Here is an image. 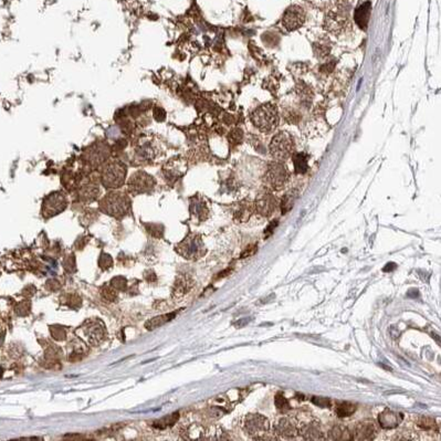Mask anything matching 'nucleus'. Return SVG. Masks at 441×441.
Here are the masks:
<instances>
[{
	"label": "nucleus",
	"instance_id": "obj_12",
	"mask_svg": "<svg viewBox=\"0 0 441 441\" xmlns=\"http://www.w3.org/2000/svg\"><path fill=\"white\" fill-rule=\"evenodd\" d=\"M347 14L348 12L341 7H337L335 11L330 12L329 16L327 17L328 28L335 34L341 31L347 22Z\"/></svg>",
	"mask_w": 441,
	"mask_h": 441
},
{
	"label": "nucleus",
	"instance_id": "obj_36",
	"mask_svg": "<svg viewBox=\"0 0 441 441\" xmlns=\"http://www.w3.org/2000/svg\"><path fill=\"white\" fill-rule=\"evenodd\" d=\"M2 375H3V369L0 368V377H2Z\"/></svg>",
	"mask_w": 441,
	"mask_h": 441
},
{
	"label": "nucleus",
	"instance_id": "obj_28",
	"mask_svg": "<svg viewBox=\"0 0 441 441\" xmlns=\"http://www.w3.org/2000/svg\"><path fill=\"white\" fill-rule=\"evenodd\" d=\"M242 137H244V133L240 129H234L231 133L229 134V142H231L232 144H239Z\"/></svg>",
	"mask_w": 441,
	"mask_h": 441
},
{
	"label": "nucleus",
	"instance_id": "obj_21",
	"mask_svg": "<svg viewBox=\"0 0 441 441\" xmlns=\"http://www.w3.org/2000/svg\"><path fill=\"white\" fill-rule=\"evenodd\" d=\"M175 315H176V313H169V314L159 315L157 317L152 318V319H150L149 322L146 323V329L154 330V329H157L159 327H162V325H164L165 323H167V322L170 321V319L174 318Z\"/></svg>",
	"mask_w": 441,
	"mask_h": 441
},
{
	"label": "nucleus",
	"instance_id": "obj_34",
	"mask_svg": "<svg viewBox=\"0 0 441 441\" xmlns=\"http://www.w3.org/2000/svg\"><path fill=\"white\" fill-rule=\"evenodd\" d=\"M396 268H397V264L394 263V262H389V263H387L384 267V269H383V271H384V272H392V271H394L396 269Z\"/></svg>",
	"mask_w": 441,
	"mask_h": 441
},
{
	"label": "nucleus",
	"instance_id": "obj_18",
	"mask_svg": "<svg viewBox=\"0 0 441 441\" xmlns=\"http://www.w3.org/2000/svg\"><path fill=\"white\" fill-rule=\"evenodd\" d=\"M309 156L304 154V153H300L293 156V164H294V170L297 174H305L309 170Z\"/></svg>",
	"mask_w": 441,
	"mask_h": 441
},
{
	"label": "nucleus",
	"instance_id": "obj_13",
	"mask_svg": "<svg viewBox=\"0 0 441 441\" xmlns=\"http://www.w3.org/2000/svg\"><path fill=\"white\" fill-rule=\"evenodd\" d=\"M377 427L373 421H363L355 428L353 439L355 440H373L377 436Z\"/></svg>",
	"mask_w": 441,
	"mask_h": 441
},
{
	"label": "nucleus",
	"instance_id": "obj_1",
	"mask_svg": "<svg viewBox=\"0 0 441 441\" xmlns=\"http://www.w3.org/2000/svg\"><path fill=\"white\" fill-rule=\"evenodd\" d=\"M251 121L253 125L261 132H272L279 124L277 107L271 103L260 105L251 113Z\"/></svg>",
	"mask_w": 441,
	"mask_h": 441
},
{
	"label": "nucleus",
	"instance_id": "obj_16",
	"mask_svg": "<svg viewBox=\"0 0 441 441\" xmlns=\"http://www.w3.org/2000/svg\"><path fill=\"white\" fill-rule=\"evenodd\" d=\"M369 16H370V3L367 2L365 4L361 5L360 7L356 9L354 19L356 23L359 24L362 29L366 30L369 21Z\"/></svg>",
	"mask_w": 441,
	"mask_h": 441
},
{
	"label": "nucleus",
	"instance_id": "obj_7",
	"mask_svg": "<svg viewBox=\"0 0 441 441\" xmlns=\"http://www.w3.org/2000/svg\"><path fill=\"white\" fill-rule=\"evenodd\" d=\"M125 167L123 164L110 163L102 170V184L107 188H117L122 186L125 180Z\"/></svg>",
	"mask_w": 441,
	"mask_h": 441
},
{
	"label": "nucleus",
	"instance_id": "obj_20",
	"mask_svg": "<svg viewBox=\"0 0 441 441\" xmlns=\"http://www.w3.org/2000/svg\"><path fill=\"white\" fill-rule=\"evenodd\" d=\"M85 335L87 341H90L92 344H98L103 340V329L97 325H91L85 329Z\"/></svg>",
	"mask_w": 441,
	"mask_h": 441
},
{
	"label": "nucleus",
	"instance_id": "obj_25",
	"mask_svg": "<svg viewBox=\"0 0 441 441\" xmlns=\"http://www.w3.org/2000/svg\"><path fill=\"white\" fill-rule=\"evenodd\" d=\"M356 410L355 405L350 404V402H341V404H338L336 407V414L338 417L344 418V417H349L353 415Z\"/></svg>",
	"mask_w": 441,
	"mask_h": 441
},
{
	"label": "nucleus",
	"instance_id": "obj_24",
	"mask_svg": "<svg viewBox=\"0 0 441 441\" xmlns=\"http://www.w3.org/2000/svg\"><path fill=\"white\" fill-rule=\"evenodd\" d=\"M252 212H253V206L251 203L247 202L245 204H242L240 209H238L237 213H236V219L240 222H246L251 217Z\"/></svg>",
	"mask_w": 441,
	"mask_h": 441
},
{
	"label": "nucleus",
	"instance_id": "obj_33",
	"mask_svg": "<svg viewBox=\"0 0 441 441\" xmlns=\"http://www.w3.org/2000/svg\"><path fill=\"white\" fill-rule=\"evenodd\" d=\"M251 319H252L251 317H245V318H241L240 321H238V322L236 323L234 325H236V327H237V328H242V327H245V325H247L249 322H250Z\"/></svg>",
	"mask_w": 441,
	"mask_h": 441
},
{
	"label": "nucleus",
	"instance_id": "obj_17",
	"mask_svg": "<svg viewBox=\"0 0 441 441\" xmlns=\"http://www.w3.org/2000/svg\"><path fill=\"white\" fill-rule=\"evenodd\" d=\"M299 432L306 440H324L325 439L322 431L319 430V428L314 424L304 425L303 427H301V429H299Z\"/></svg>",
	"mask_w": 441,
	"mask_h": 441
},
{
	"label": "nucleus",
	"instance_id": "obj_14",
	"mask_svg": "<svg viewBox=\"0 0 441 441\" xmlns=\"http://www.w3.org/2000/svg\"><path fill=\"white\" fill-rule=\"evenodd\" d=\"M276 430L280 436H283L285 438H294L299 433L297 420L292 417H284L278 423Z\"/></svg>",
	"mask_w": 441,
	"mask_h": 441
},
{
	"label": "nucleus",
	"instance_id": "obj_29",
	"mask_svg": "<svg viewBox=\"0 0 441 441\" xmlns=\"http://www.w3.org/2000/svg\"><path fill=\"white\" fill-rule=\"evenodd\" d=\"M188 434L190 436V439H203V430L201 427L194 426L193 428H190Z\"/></svg>",
	"mask_w": 441,
	"mask_h": 441
},
{
	"label": "nucleus",
	"instance_id": "obj_27",
	"mask_svg": "<svg viewBox=\"0 0 441 441\" xmlns=\"http://www.w3.org/2000/svg\"><path fill=\"white\" fill-rule=\"evenodd\" d=\"M177 419H178V414L176 413V414L169 415V416H167L166 418H163V419H161L159 421H157V423H155V426L158 427V428H165V427H167V426L174 425L176 423Z\"/></svg>",
	"mask_w": 441,
	"mask_h": 441
},
{
	"label": "nucleus",
	"instance_id": "obj_19",
	"mask_svg": "<svg viewBox=\"0 0 441 441\" xmlns=\"http://www.w3.org/2000/svg\"><path fill=\"white\" fill-rule=\"evenodd\" d=\"M331 439L333 440H341V441H345V440H351L353 439V436H351V432L349 431V429L347 427H345L344 425H338L335 426L333 429L331 430Z\"/></svg>",
	"mask_w": 441,
	"mask_h": 441
},
{
	"label": "nucleus",
	"instance_id": "obj_11",
	"mask_svg": "<svg viewBox=\"0 0 441 441\" xmlns=\"http://www.w3.org/2000/svg\"><path fill=\"white\" fill-rule=\"evenodd\" d=\"M154 180L149 175H146L145 172H136V175H134L131 178V182L129 183V188L131 191L136 194L146 193L147 190H150L154 186Z\"/></svg>",
	"mask_w": 441,
	"mask_h": 441
},
{
	"label": "nucleus",
	"instance_id": "obj_30",
	"mask_svg": "<svg viewBox=\"0 0 441 441\" xmlns=\"http://www.w3.org/2000/svg\"><path fill=\"white\" fill-rule=\"evenodd\" d=\"M312 402L314 405L322 408H328L331 406V400L325 397H312Z\"/></svg>",
	"mask_w": 441,
	"mask_h": 441
},
{
	"label": "nucleus",
	"instance_id": "obj_5",
	"mask_svg": "<svg viewBox=\"0 0 441 441\" xmlns=\"http://www.w3.org/2000/svg\"><path fill=\"white\" fill-rule=\"evenodd\" d=\"M264 181L271 189L279 190L283 188L287 181H289V171L281 162L272 163L268 167Z\"/></svg>",
	"mask_w": 441,
	"mask_h": 441
},
{
	"label": "nucleus",
	"instance_id": "obj_32",
	"mask_svg": "<svg viewBox=\"0 0 441 441\" xmlns=\"http://www.w3.org/2000/svg\"><path fill=\"white\" fill-rule=\"evenodd\" d=\"M278 226V221L276 220V221H272L269 226H268V228L266 229V231H264V237L266 238H268V237H270V236L273 233V230L276 229V227Z\"/></svg>",
	"mask_w": 441,
	"mask_h": 441
},
{
	"label": "nucleus",
	"instance_id": "obj_2",
	"mask_svg": "<svg viewBox=\"0 0 441 441\" xmlns=\"http://www.w3.org/2000/svg\"><path fill=\"white\" fill-rule=\"evenodd\" d=\"M294 150H296V144H294L293 137L286 132L278 133L273 136L270 143L271 155L278 162H284L290 158L293 155Z\"/></svg>",
	"mask_w": 441,
	"mask_h": 441
},
{
	"label": "nucleus",
	"instance_id": "obj_10",
	"mask_svg": "<svg viewBox=\"0 0 441 441\" xmlns=\"http://www.w3.org/2000/svg\"><path fill=\"white\" fill-rule=\"evenodd\" d=\"M277 207H278L277 198L270 193L261 194L254 203L255 210L263 217L271 216L274 212H276Z\"/></svg>",
	"mask_w": 441,
	"mask_h": 441
},
{
	"label": "nucleus",
	"instance_id": "obj_3",
	"mask_svg": "<svg viewBox=\"0 0 441 441\" xmlns=\"http://www.w3.org/2000/svg\"><path fill=\"white\" fill-rule=\"evenodd\" d=\"M101 208L106 214L122 218L130 210V199L124 194H108L101 202Z\"/></svg>",
	"mask_w": 441,
	"mask_h": 441
},
{
	"label": "nucleus",
	"instance_id": "obj_26",
	"mask_svg": "<svg viewBox=\"0 0 441 441\" xmlns=\"http://www.w3.org/2000/svg\"><path fill=\"white\" fill-rule=\"evenodd\" d=\"M274 402H276V406L279 409L280 411L285 413L287 410H290V402L287 400L283 395H277L276 399H274Z\"/></svg>",
	"mask_w": 441,
	"mask_h": 441
},
{
	"label": "nucleus",
	"instance_id": "obj_35",
	"mask_svg": "<svg viewBox=\"0 0 441 441\" xmlns=\"http://www.w3.org/2000/svg\"><path fill=\"white\" fill-rule=\"evenodd\" d=\"M418 290L417 289H411V290H409V292L407 293V297L408 298H413V299H416L417 297H418Z\"/></svg>",
	"mask_w": 441,
	"mask_h": 441
},
{
	"label": "nucleus",
	"instance_id": "obj_4",
	"mask_svg": "<svg viewBox=\"0 0 441 441\" xmlns=\"http://www.w3.org/2000/svg\"><path fill=\"white\" fill-rule=\"evenodd\" d=\"M246 431L257 440H267V434L270 430V423L261 415H248L245 418Z\"/></svg>",
	"mask_w": 441,
	"mask_h": 441
},
{
	"label": "nucleus",
	"instance_id": "obj_22",
	"mask_svg": "<svg viewBox=\"0 0 441 441\" xmlns=\"http://www.w3.org/2000/svg\"><path fill=\"white\" fill-rule=\"evenodd\" d=\"M297 197H298L297 191L291 190L282 198V200H281V212H282L283 215L287 214L292 209L294 202H296Z\"/></svg>",
	"mask_w": 441,
	"mask_h": 441
},
{
	"label": "nucleus",
	"instance_id": "obj_6",
	"mask_svg": "<svg viewBox=\"0 0 441 441\" xmlns=\"http://www.w3.org/2000/svg\"><path fill=\"white\" fill-rule=\"evenodd\" d=\"M177 251L184 258L195 260L203 255L206 252V249H204L203 242L199 236L190 234L177 246Z\"/></svg>",
	"mask_w": 441,
	"mask_h": 441
},
{
	"label": "nucleus",
	"instance_id": "obj_23",
	"mask_svg": "<svg viewBox=\"0 0 441 441\" xmlns=\"http://www.w3.org/2000/svg\"><path fill=\"white\" fill-rule=\"evenodd\" d=\"M417 425L420 429L426 431H434L439 429V425L436 423V420L427 416L419 417L417 420Z\"/></svg>",
	"mask_w": 441,
	"mask_h": 441
},
{
	"label": "nucleus",
	"instance_id": "obj_31",
	"mask_svg": "<svg viewBox=\"0 0 441 441\" xmlns=\"http://www.w3.org/2000/svg\"><path fill=\"white\" fill-rule=\"evenodd\" d=\"M255 252H257V246H255V245H250V246H248V247L245 249V251L241 253V259L252 257V255H253Z\"/></svg>",
	"mask_w": 441,
	"mask_h": 441
},
{
	"label": "nucleus",
	"instance_id": "obj_9",
	"mask_svg": "<svg viewBox=\"0 0 441 441\" xmlns=\"http://www.w3.org/2000/svg\"><path fill=\"white\" fill-rule=\"evenodd\" d=\"M305 21V12L299 6H291L284 12L282 24L287 31L299 29Z\"/></svg>",
	"mask_w": 441,
	"mask_h": 441
},
{
	"label": "nucleus",
	"instance_id": "obj_15",
	"mask_svg": "<svg viewBox=\"0 0 441 441\" xmlns=\"http://www.w3.org/2000/svg\"><path fill=\"white\" fill-rule=\"evenodd\" d=\"M402 418H404V416L401 414L386 409V410L379 414L378 423L384 429H394V428L398 427V425L402 421Z\"/></svg>",
	"mask_w": 441,
	"mask_h": 441
},
{
	"label": "nucleus",
	"instance_id": "obj_8",
	"mask_svg": "<svg viewBox=\"0 0 441 441\" xmlns=\"http://www.w3.org/2000/svg\"><path fill=\"white\" fill-rule=\"evenodd\" d=\"M68 206V201L65 195L61 193H53L49 195L43 201L42 214L46 218L53 217L63 212Z\"/></svg>",
	"mask_w": 441,
	"mask_h": 441
}]
</instances>
